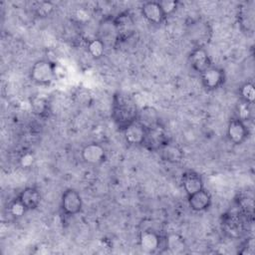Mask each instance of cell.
I'll return each mask as SVG.
<instances>
[{
    "instance_id": "cell-1",
    "label": "cell",
    "mask_w": 255,
    "mask_h": 255,
    "mask_svg": "<svg viewBox=\"0 0 255 255\" xmlns=\"http://www.w3.org/2000/svg\"><path fill=\"white\" fill-rule=\"evenodd\" d=\"M138 110L131 96L122 92L115 94L112 104V119L121 131L136 122Z\"/></svg>"
},
{
    "instance_id": "cell-2",
    "label": "cell",
    "mask_w": 255,
    "mask_h": 255,
    "mask_svg": "<svg viewBox=\"0 0 255 255\" xmlns=\"http://www.w3.org/2000/svg\"><path fill=\"white\" fill-rule=\"evenodd\" d=\"M58 76L57 65L49 60H38L30 71V79L37 85L49 86Z\"/></svg>"
},
{
    "instance_id": "cell-3",
    "label": "cell",
    "mask_w": 255,
    "mask_h": 255,
    "mask_svg": "<svg viewBox=\"0 0 255 255\" xmlns=\"http://www.w3.org/2000/svg\"><path fill=\"white\" fill-rule=\"evenodd\" d=\"M186 33L195 47L205 48L212 38V28L210 24L203 19L191 20L186 25Z\"/></svg>"
},
{
    "instance_id": "cell-4",
    "label": "cell",
    "mask_w": 255,
    "mask_h": 255,
    "mask_svg": "<svg viewBox=\"0 0 255 255\" xmlns=\"http://www.w3.org/2000/svg\"><path fill=\"white\" fill-rule=\"evenodd\" d=\"M168 140L170 139L165 128L161 125H158L146 129L141 146L148 151H158Z\"/></svg>"
},
{
    "instance_id": "cell-5",
    "label": "cell",
    "mask_w": 255,
    "mask_h": 255,
    "mask_svg": "<svg viewBox=\"0 0 255 255\" xmlns=\"http://www.w3.org/2000/svg\"><path fill=\"white\" fill-rule=\"evenodd\" d=\"M83 200L80 193L74 188L66 189L61 197V209L65 215L74 216L81 212Z\"/></svg>"
},
{
    "instance_id": "cell-6",
    "label": "cell",
    "mask_w": 255,
    "mask_h": 255,
    "mask_svg": "<svg viewBox=\"0 0 255 255\" xmlns=\"http://www.w3.org/2000/svg\"><path fill=\"white\" fill-rule=\"evenodd\" d=\"M237 19L239 26L244 33L253 34L255 23V9L253 1L243 2L239 5Z\"/></svg>"
},
{
    "instance_id": "cell-7",
    "label": "cell",
    "mask_w": 255,
    "mask_h": 255,
    "mask_svg": "<svg viewBox=\"0 0 255 255\" xmlns=\"http://www.w3.org/2000/svg\"><path fill=\"white\" fill-rule=\"evenodd\" d=\"M226 135L230 142L235 145H239L245 142V140L248 138L249 128L244 121L238 118H234L231 119L228 123Z\"/></svg>"
},
{
    "instance_id": "cell-8",
    "label": "cell",
    "mask_w": 255,
    "mask_h": 255,
    "mask_svg": "<svg viewBox=\"0 0 255 255\" xmlns=\"http://www.w3.org/2000/svg\"><path fill=\"white\" fill-rule=\"evenodd\" d=\"M202 86L207 91H215L219 89L225 82V73L222 69L213 65L200 74Z\"/></svg>"
},
{
    "instance_id": "cell-9",
    "label": "cell",
    "mask_w": 255,
    "mask_h": 255,
    "mask_svg": "<svg viewBox=\"0 0 255 255\" xmlns=\"http://www.w3.org/2000/svg\"><path fill=\"white\" fill-rule=\"evenodd\" d=\"M114 23L117 30L119 42L129 39L135 32L133 20L131 16L127 12L121 13L116 18H114Z\"/></svg>"
},
{
    "instance_id": "cell-10",
    "label": "cell",
    "mask_w": 255,
    "mask_h": 255,
    "mask_svg": "<svg viewBox=\"0 0 255 255\" xmlns=\"http://www.w3.org/2000/svg\"><path fill=\"white\" fill-rule=\"evenodd\" d=\"M188 63L190 67L199 74L212 66V61L207 50L201 47H194L192 49L188 56Z\"/></svg>"
},
{
    "instance_id": "cell-11",
    "label": "cell",
    "mask_w": 255,
    "mask_h": 255,
    "mask_svg": "<svg viewBox=\"0 0 255 255\" xmlns=\"http://www.w3.org/2000/svg\"><path fill=\"white\" fill-rule=\"evenodd\" d=\"M81 156L86 163L91 165H99L106 159V149L100 143L91 142L82 148Z\"/></svg>"
},
{
    "instance_id": "cell-12",
    "label": "cell",
    "mask_w": 255,
    "mask_h": 255,
    "mask_svg": "<svg viewBox=\"0 0 255 255\" xmlns=\"http://www.w3.org/2000/svg\"><path fill=\"white\" fill-rule=\"evenodd\" d=\"M138 244L141 250L144 252L154 253L161 246V237L156 231L151 229H144L139 233Z\"/></svg>"
},
{
    "instance_id": "cell-13",
    "label": "cell",
    "mask_w": 255,
    "mask_h": 255,
    "mask_svg": "<svg viewBox=\"0 0 255 255\" xmlns=\"http://www.w3.org/2000/svg\"><path fill=\"white\" fill-rule=\"evenodd\" d=\"M141 15L151 24H161L165 20V15L158 1L144 2L140 7Z\"/></svg>"
},
{
    "instance_id": "cell-14",
    "label": "cell",
    "mask_w": 255,
    "mask_h": 255,
    "mask_svg": "<svg viewBox=\"0 0 255 255\" xmlns=\"http://www.w3.org/2000/svg\"><path fill=\"white\" fill-rule=\"evenodd\" d=\"M188 205L191 210L196 212H201L208 209L211 205V194L204 188L190 194L187 196Z\"/></svg>"
},
{
    "instance_id": "cell-15",
    "label": "cell",
    "mask_w": 255,
    "mask_h": 255,
    "mask_svg": "<svg viewBox=\"0 0 255 255\" xmlns=\"http://www.w3.org/2000/svg\"><path fill=\"white\" fill-rule=\"evenodd\" d=\"M162 160L169 163H179L184 157V151L177 143L168 140L158 151Z\"/></svg>"
},
{
    "instance_id": "cell-16",
    "label": "cell",
    "mask_w": 255,
    "mask_h": 255,
    "mask_svg": "<svg viewBox=\"0 0 255 255\" xmlns=\"http://www.w3.org/2000/svg\"><path fill=\"white\" fill-rule=\"evenodd\" d=\"M181 185L187 196L204 188L201 175L192 170H187L182 173Z\"/></svg>"
},
{
    "instance_id": "cell-17",
    "label": "cell",
    "mask_w": 255,
    "mask_h": 255,
    "mask_svg": "<svg viewBox=\"0 0 255 255\" xmlns=\"http://www.w3.org/2000/svg\"><path fill=\"white\" fill-rule=\"evenodd\" d=\"M124 136L128 144L129 145H141L146 129L137 122L127 127L124 130Z\"/></svg>"
},
{
    "instance_id": "cell-18",
    "label": "cell",
    "mask_w": 255,
    "mask_h": 255,
    "mask_svg": "<svg viewBox=\"0 0 255 255\" xmlns=\"http://www.w3.org/2000/svg\"><path fill=\"white\" fill-rule=\"evenodd\" d=\"M99 32L100 33H99L98 38H100L105 43V45L107 47L113 46L119 42L117 30H116L115 23H114V18L105 19L103 21V23L100 25Z\"/></svg>"
},
{
    "instance_id": "cell-19",
    "label": "cell",
    "mask_w": 255,
    "mask_h": 255,
    "mask_svg": "<svg viewBox=\"0 0 255 255\" xmlns=\"http://www.w3.org/2000/svg\"><path fill=\"white\" fill-rule=\"evenodd\" d=\"M136 122L140 124L145 129L151 128L155 126L160 125L159 123V116L156 110L152 107L145 106L138 110Z\"/></svg>"
},
{
    "instance_id": "cell-20",
    "label": "cell",
    "mask_w": 255,
    "mask_h": 255,
    "mask_svg": "<svg viewBox=\"0 0 255 255\" xmlns=\"http://www.w3.org/2000/svg\"><path fill=\"white\" fill-rule=\"evenodd\" d=\"M17 197L25 205L28 211L36 209L41 202V193L37 188L33 186L25 187Z\"/></svg>"
},
{
    "instance_id": "cell-21",
    "label": "cell",
    "mask_w": 255,
    "mask_h": 255,
    "mask_svg": "<svg viewBox=\"0 0 255 255\" xmlns=\"http://www.w3.org/2000/svg\"><path fill=\"white\" fill-rule=\"evenodd\" d=\"M106 48H107V46L105 45V43L98 37H96L94 39H91L88 42V45H87V49H88L89 54L95 59L102 58L105 54Z\"/></svg>"
},
{
    "instance_id": "cell-22",
    "label": "cell",
    "mask_w": 255,
    "mask_h": 255,
    "mask_svg": "<svg viewBox=\"0 0 255 255\" xmlns=\"http://www.w3.org/2000/svg\"><path fill=\"white\" fill-rule=\"evenodd\" d=\"M239 96L243 103L247 105H253L255 101V88L252 82L244 83L239 89Z\"/></svg>"
},
{
    "instance_id": "cell-23",
    "label": "cell",
    "mask_w": 255,
    "mask_h": 255,
    "mask_svg": "<svg viewBox=\"0 0 255 255\" xmlns=\"http://www.w3.org/2000/svg\"><path fill=\"white\" fill-rule=\"evenodd\" d=\"M8 211H9L10 215H12L15 218H18V217L23 216L28 211V209L21 202V200L18 197H16L15 199H13L10 202V204L8 206Z\"/></svg>"
},
{
    "instance_id": "cell-24",
    "label": "cell",
    "mask_w": 255,
    "mask_h": 255,
    "mask_svg": "<svg viewBox=\"0 0 255 255\" xmlns=\"http://www.w3.org/2000/svg\"><path fill=\"white\" fill-rule=\"evenodd\" d=\"M54 5L51 2H47V1H43V2H39L37 3V6L35 7V13L38 17H48L49 15H51V13L54 11Z\"/></svg>"
},
{
    "instance_id": "cell-25",
    "label": "cell",
    "mask_w": 255,
    "mask_h": 255,
    "mask_svg": "<svg viewBox=\"0 0 255 255\" xmlns=\"http://www.w3.org/2000/svg\"><path fill=\"white\" fill-rule=\"evenodd\" d=\"M165 17L173 14L177 7H178V1L175 0H162V1H158Z\"/></svg>"
},
{
    "instance_id": "cell-26",
    "label": "cell",
    "mask_w": 255,
    "mask_h": 255,
    "mask_svg": "<svg viewBox=\"0 0 255 255\" xmlns=\"http://www.w3.org/2000/svg\"><path fill=\"white\" fill-rule=\"evenodd\" d=\"M33 161H34V157L31 153L27 152V153H24L21 158H20V163L23 167H29L33 164Z\"/></svg>"
}]
</instances>
